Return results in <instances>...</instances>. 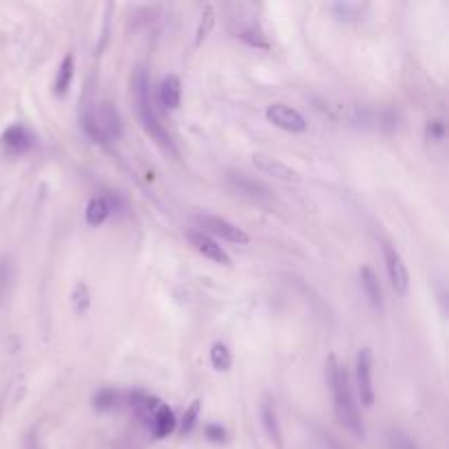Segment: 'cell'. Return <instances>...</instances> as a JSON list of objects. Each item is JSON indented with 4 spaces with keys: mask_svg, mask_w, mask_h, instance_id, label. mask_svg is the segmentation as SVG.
<instances>
[{
    "mask_svg": "<svg viewBox=\"0 0 449 449\" xmlns=\"http://www.w3.org/2000/svg\"><path fill=\"white\" fill-rule=\"evenodd\" d=\"M13 279V263L7 257H0V305H3L5 296H7V289L11 285Z\"/></svg>",
    "mask_w": 449,
    "mask_h": 449,
    "instance_id": "cell-23",
    "label": "cell"
},
{
    "mask_svg": "<svg viewBox=\"0 0 449 449\" xmlns=\"http://www.w3.org/2000/svg\"><path fill=\"white\" fill-rule=\"evenodd\" d=\"M381 250H384V261H386V272L390 279L392 289L397 291L399 296H406L408 289H410V272H408V265L403 261L401 252L395 248L390 241H384L381 245Z\"/></svg>",
    "mask_w": 449,
    "mask_h": 449,
    "instance_id": "cell-5",
    "label": "cell"
},
{
    "mask_svg": "<svg viewBox=\"0 0 449 449\" xmlns=\"http://www.w3.org/2000/svg\"><path fill=\"white\" fill-rule=\"evenodd\" d=\"M213 27H215V7L213 5H206L204 11H202L199 25H197V31H195V44H197V47L211 35Z\"/></svg>",
    "mask_w": 449,
    "mask_h": 449,
    "instance_id": "cell-21",
    "label": "cell"
},
{
    "mask_svg": "<svg viewBox=\"0 0 449 449\" xmlns=\"http://www.w3.org/2000/svg\"><path fill=\"white\" fill-rule=\"evenodd\" d=\"M81 127L99 145H107L110 141L123 136L121 117L112 103H97L95 107H88L81 117Z\"/></svg>",
    "mask_w": 449,
    "mask_h": 449,
    "instance_id": "cell-3",
    "label": "cell"
},
{
    "mask_svg": "<svg viewBox=\"0 0 449 449\" xmlns=\"http://www.w3.org/2000/svg\"><path fill=\"white\" fill-rule=\"evenodd\" d=\"M187 239H189V243L193 245V248L202 255V257H206V259H211V261H215V263H219V265H231L233 261H231V255L221 248V245L211 237V235H206L204 231H197V228H193V231H189L187 233Z\"/></svg>",
    "mask_w": 449,
    "mask_h": 449,
    "instance_id": "cell-8",
    "label": "cell"
},
{
    "mask_svg": "<svg viewBox=\"0 0 449 449\" xmlns=\"http://www.w3.org/2000/svg\"><path fill=\"white\" fill-rule=\"evenodd\" d=\"M110 213H112V209L107 204L105 195H97V197H90L88 199L83 217H86L88 226H101V223L110 217Z\"/></svg>",
    "mask_w": 449,
    "mask_h": 449,
    "instance_id": "cell-16",
    "label": "cell"
},
{
    "mask_svg": "<svg viewBox=\"0 0 449 449\" xmlns=\"http://www.w3.org/2000/svg\"><path fill=\"white\" fill-rule=\"evenodd\" d=\"M199 410H202V401L195 399V401L191 403V406L187 408L182 421H180V432H182V434H191V432H193L195 423H197V416H199Z\"/></svg>",
    "mask_w": 449,
    "mask_h": 449,
    "instance_id": "cell-24",
    "label": "cell"
},
{
    "mask_svg": "<svg viewBox=\"0 0 449 449\" xmlns=\"http://www.w3.org/2000/svg\"><path fill=\"white\" fill-rule=\"evenodd\" d=\"M252 165L261 173L272 175L276 180H283V182H296V180H301L296 169H291L289 165H285V163H281L276 158H269V156H265V153H255L252 156Z\"/></svg>",
    "mask_w": 449,
    "mask_h": 449,
    "instance_id": "cell-11",
    "label": "cell"
},
{
    "mask_svg": "<svg viewBox=\"0 0 449 449\" xmlns=\"http://www.w3.org/2000/svg\"><path fill=\"white\" fill-rule=\"evenodd\" d=\"M123 395L117 390V388H110V386H103L99 388L95 395H93V408L99 410V412H107L112 408H117L121 403Z\"/></svg>",
    "mask_w": 449,
    "mask_h": 449,
    "instance_id": "cell-19",
    "label": "cell"
},
{
    "mask_svg": "<svg viewBox=\"0 0 449 449\" xmlns=\"http://www.w3.org/2000/svg\"><path fill=\"white\" fill-rule=\"evenodd\" d=\"M259 414H261V425L265 434L269 436L276 447H283V432H281V423H279V412H276V401L265 395L261 399V406H259Z\"/></svg>",
    "mask_w": 449,
    "mask_h": 449,
    "instance_id": "cell-10",
    "label": "cell"
},
{
    "mask_svg": "<svg viewBox=\"0 0 449 449\" xmlns=\"http://www.w3.org/2000/svg\"><path fill=\"white\" fill-rule=\"evenodd\" d=\"M132 86H134V99H136L139 117H141V123H143L145 132L151 136V141H156L163 149H167V151H171L175 156L177 149L173 145V139L169 136V132L165 129V125L161 123L158 115H156V110H153L151 88H149V75L145 71V66H139V69L134 71Z\"/></svg>",
    "mask_w": 449,
    "mask_h": 449,
    "instance_id": "cell-2",
    "label": "cell"
},
{
    "mask_svg": "<svg viewBox=\"0 0 449 449\" xmlns=\"http://www.w3.org/2000/svg\"><path fill=\"white\" fill-rule=\"evenodd\" d=\"M388 445H390V449H419L416 443L401 430H390L388 432Z\"/></svg>",
    "mask_w": 449,
    "mask_h": 449,
    "instance_id": "cell-25",
    "label": "cell"
},
{
    "mask_svg": "<svg viewBox=\"0 0 449 449\" xmlns=\"http://www.w3.org/2000/svg\"><path fill=\"white\" fill-rule=\"evenodd\" d=\"M204 436L211 443H226V438H228L226 430H223L221 425H217V423H209L206 425V428H204Z\"/></svg>",
    "mask_w": 449,
    "mask_h": 449,
    "instance_id": "cell-26",
    "label": "cell"
},
{
    "mask_svg": "<svg viewBox=\"0 0 449 449\" xmlns=\"http://www.w3.org/2000/svg\"><path fill=\"white\" fill-rule=\"evenodd\" d=\"M211 364H213V368L219 371V373L231 371V366H233V355H231V349H228L226 344H223V342H215V344L211 346Z\"/></svg>",
    "mask_w": 449,
    "mask_h": 449,
    "instance_id": "cell-20",
    "label": "cell"
},
{
    "mask_svg": "<svg viewBox=\"0 0 449 449\" xmlns=\"http://www.w3.org/2000/svg\"><path fill=\"white\" fill-rule=\"evenodd\" d=\"M195 219H197L199 226L204 228L206 235L211 233V235H217V237H221V239H226V241H231V243H239V245H243V243L250 241V235L245 233L243 228H239L237 223L228 221L226 217L211 215V213H199Z\"/></svg>",
    "mask_w": 449,
    "mask_h": 449,
    "instance_id": "cell-4",
    "label": "cell"
},
{
    "mask_svg": "<svg viewBox=\"0 0 449 449\" xmlns=\"http://www.w3.org/2000/svg\"><path fill=\"white\" fill-rule=\"evenodd\" d=\"M228 182H231L239 193L250 195V197H255V199H267V197H269V195H267V189H265L261 182H257V180L248 177L245 173H231V175H228Z\"/></svg>",
    "mask_w": 449,
    "mask_h": 449,
    "instance_id": "cell-17",
    "label": "cell"
},
{
    "mask_svg": "<svg viewBox=\"0 0 449 449\" xmlns=\"http://www.w3.org/2000/svg\"><path fill=\"white\" fill-rule=\"evenodd\" d=\"M73 77H75V55L69 53L57 69V75H55V81H53V93L55 97H64L66 93H69V88L73 83Z\"/></svg>",
    "mask_w": 449,
    "mask_h": 449,
    "instance_id": "cell-15",
    "label": "cell"
},
{
    "mask_svg": "<svg viewBox=\"0 0 449 449\" xmlns=\"http://www.w3.org/2000/svg\"><path fill=\"white\" fill-rule=\"evenodd\" d=\"M327 381H329V388H331V395H333L335 416H338V421L351 434H355L357 438H364L366 430H364L362 416H359L357 403H355V397H353V390H351L349 373L338 362V357L335 355H329V359H327Z\"/></svg>",
    "mask_w": 449,
    "mask_h": 449,
    "instance_id": "cell-1",
    "label": "cell"
},
{
    "mask_svg": "<svg viewBox=\"0 0 449 449\" xmlns=\"http://www.w3.org/2000/svg\"><path fill=\"white\" fill-rule=\"evenodd\" d=\"M158 99L167 110H177L182 101V81L177 75H165L158 88Z\"/></svg>",
    "mask_w": 449,
    "mask_h": 449,
    "instance_id": "cell-13",
    "label": "cell"
},
{
    "mask_svg": "<svg viewBox=\"0 0 449 449\" xmlns=\"http://www.w3.org/2000/svg\"><path fill=\"white\" fill-rule=\"evenodd\" d=\"M359 279H362L364 294L368 296L371 305L375 309L384 307V294H381V283H379V276H377L375 269L371 265H362V267H359Z\"/></svg>",
    "mask_w": 449,
    "mask_h": 449,
    "instance_id": "cell-14",
    "label": "cell"
},
{
    "mask_svg": "<svg viewBox=\"0 0 449 449\" xmlns=\"http://www.w3.org/2000/svg\"><path fill=\"white\" fill-rule=\"evenodd\" d=\"M0 143H3L7 147V151H11V153H25V151H29L33 147L35 136H33V132L27 125L13 123V125H9L3 132V136H0Z\"/></svg>",
    "mask_w": 449,
    "mask_h": 449,
    "instance_id": "cell-9",
    "label": "cell"
},
{
    "mask_svg": "<svg viewBox=\"0 0 449 449\" xmlns=\"http://www.w3.org/2000/svg\"><path fill=\"white\" fill-rule=\"evenodd\" d=\"M71 303H73V309L75 313H86L90 309V289L86 283H77L73 287V294H71Z\"/></svg>",
    "mask_w": 449,
    "mask_h": 449,
    "instance_id": "cell-22",
    "label": "cell"
},
{
    "mask_svg": "<svg viewBox=\"0 0 449 449\" xmlns=\"http://www.w3.org/2000/svg\"><path fill=\"white\" fill-rule=\"evenodd\" d=\"M355 381L359 399L366 408L375 406V386H373V353L371 349H359L355 357Z\"/></svg>",
    "mask_w": 449,
    "mask_h": 449,
    "instance_id": "cell-6",
    "label": "cell"
},
{
    "mask_svg": "<svg viewBox=\"0 0 449 449\" xmlns=\"http://www.w3.org/2000/svg\"><path fill=\"white\" fill-rule=\"evenodd\" d=\"M235 37H239L245 44H250L255 49H269V44L257 22H252V25H239V29H235Z\"/></svg>",
    "mask_w": 449,
    "mask_h": 449,
    "instance_id": "cell-18",
    "label": "cell"
},
{
    "mask_svg": "<svg viewBox=\"0 0 449 449\" xmlns=\"http://www.w3.org/2000/svg\"><path fill=\"white\" fill-rule=\"evenodd\" d=\"M149 428H151V432H153L156 438H167L177 428L175 414H173V410L167 406V403H161L158 410L153 412V416L149 421Z\"/></svg>",
    "mask_w": 449,
    "mask_h": 449,
    "instance_id": "cell-12",
    "label": "cell"
},
{
    "mask_svg": "<svg viewBox=\"0 0 449 449\" xmlns=\"http://www.w3.org/2000/svg\"><path fill=\"white\" fill-rule=\"evenodd\" d=\"M425 134H428V139L430 141H443V136H445V123L441 121V119H434V121H430L428 123V129H425Z\"/></svg>",
    "mask_w": 449,
    "mask_h": 449,
    "instance_id": "cell-27",
    "label": "cell"
},
{
    "mask_svg": "<svg viewBox=\"0 0 449 449\" xmlns=\"http://www.w3.org/2000/svg\"><path fill=\"white\" fill-rule=\"evenodd\" d=\"M265 117L267 121L285 129V132H291V134H303L307 129V121L305 117L301 115L298 110L294 107H289L285 103H272V105H267L265 110Z\"/></svg>",
    "mask_w": 449,
    "mask_h": 449,
    "instance_id": "cell-7",
    "label": "cell"
}]
</instances>
